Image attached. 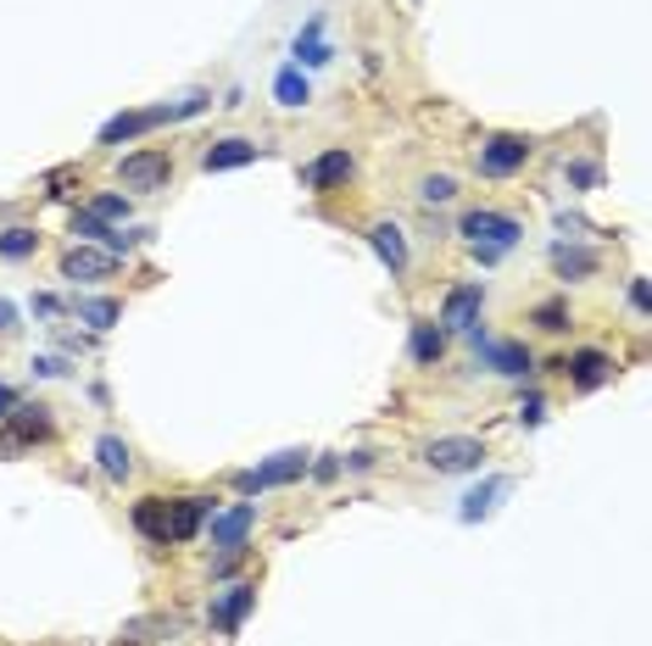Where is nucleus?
I'll return each instance as SVG.
<instances>
[{
  "mask_svg": "<svg viewBox=\"0 0 652 646\" xmlns=\"http://www.w3.org/2000/svg\"><path fill=\"white\" fill-rule=\"evenodd\" d=\"M457 235L475 246V257L491 268V262H502L507 251L519 246V235H525V223L519 218H507V212H491V207H475V212H463V223H457Z\"/></svg>",
  "mask_w": 652,
  "mask_h": 646,
  "instance_id": "nucleus-1",
  "label": "nucleus"
},
{
  "mask_svg": "<svg viewBox=\"0 0 652 646\" xmlns=\"http://www.w3.org/2000/svg\"><path fill=\"white\" fill-rule=\"evenodd\" d=\"M425 463L435 474H480L485 469V440H475V435H435L425 446Z\"/></svg>",
  "mask_w": 652,
  "mask_h": 646,
  "instance_id": "nucleus-2",
  "label": "nucleus"
},
{
  "mask_svg": "<svg viewBox=\"0 0 652 646\" xmlns=\"http://www.w3.org/2000/svg\"><path fill=\"white\" fill-rule=\"evenodd\" d=\"M307 469H312L307 451H279V457H268V463L235 474V490H241V496H262V490H279V485H296Z\"/></svg>",
  "mask_w": 652,
  "mask_h": 646,
  "instance_id": "nucleus-3",
  "label": "nucleus"
},
{
  "mask_svg": "<svg viewBox=\"0 0 652 646\" xmlns=\"http://www.w3.org/2000/svg\"><path fill=\"white\" fill-rule=\"evenodd\" d=\"M51 430H57L51 407L45 401H17L12 419H7V435H0V457H12V451H23L34 440H51Z\"/></svg>",
  "mask_w": 652,
  "mask_h": 646,
  "instance_id": "nucleus-4",
  "label": "nucleus"
},
{
  "mask_svg": "<svg viewBox=\"0 0 652 646\" xmlns=\"http://www.w3.org/2000/svg\"><path fill=\"white\" fill-rule=\"evenodd\" d=\"M530 140H525V134H491V140L480 146V173L485 178H514L525 162H530Z\"/></svg>",
  "mask_w": 652,
  "mask_h": 646,
  "instance_id": "nucleus-5",
  "label": "nucleus"
},
{
  "mask_svg": "<svg viewBox=\"0 0 652 646\" xmlns=\"http://www.w3.org/2000/svg\"><path fill=\"white\" fill-rule=\"evenodd\" d=\"M469 340H475V357H480L485 368H496L502 380H525L530 368H536V362H530V351H525L519 340H491L485 330H469Z\"/></svg>",
  "mask_w": 652,
  "mask_h": 646,
  "instance_id": "nucleus-6",
  "label": "nucleus"
},
{
  "mask_svg": "<svg viewBox=\"0 0 652 646\" xmlns=\"http://www.w3.org/2000/svg\"><path fill=\"white\" fill-rule=\"evenodd\" d=\"M118 178L128 184V190H168L173 157H168V151H134V157L118 162Z\"/></svg>",
  "mask_w": 652,
  "mask_h": 646,
  "instance_id": "nucleus-7",
  "label": "nucleus"
},
{
  "mask_svg": "<svg viewBox=\"0 0 652 646\" xmlns=\"http://www.w3.org/2000/svg\"><path fill=\"white\" fill-rule=\"evenodd\" d=\"M207 519H212V496H179V501H168V546L196 541Z\"/></svg>",
  "mask_w": 652,
  "mask_h": 646,
  "instance_id": "nucleus-8",
  "label": "nucleus"
},
{
  "mask_svg": "<svg viewBox=\"0 0 652 646\" xmlns=\"http://www.w3.org/2000/svg\"><path fill=\"white\" fill-rule=\"evenodd\" d=\"M257 608V585L251 580H241V585H229L218 602H212V613H207V624L218 630V635H235L241 624H246V613Z\"/></svg>",
  "mask_w": 652,
  "mask_h": 646,
  "instance_id": "nucleus-9",
  "label": "nucleus"
},
{
  "mask_svg": "<svg viewBox=\"0 0 652 646\" xmlns=\"http://www.w3.org/2000/svg\"><path fill=\"white\" fill-rule=\"evenodd\" d=\"M352 151H323V157H312L307 167H302V190H312V196H330V190H341V184L352 178Z\"/></svg>",
  "mask_w": 652,
  "mask_h": 646,
  "instance_id": "nucleus-10",
  "label": "nucleus"
},
{
  "mask_svg": "<svg viewBox=\"0 0 652 646\" xmlns=\"http://www.w3.org/2000/svg\"><path fill=\"white\" fill-rule=\"evenodd\" d=\"M480 307H485V285H457L441 301V323L457 335H469V330H480Z\"/></svg>",
  "mask_w": 652,
  "mask_h": 646,
  "instance_id": "nucleus-11",
  "label": "nucleus"
},
{
  "mask_svg": "<svg viewBox=\"0 0 652 646\" xmlns=\"http://www.w3.org/2000/svg\"><path fill=\"white\" fill-rule=\"evenodd\" d=\"M251 524H257V501H235L229 513H212V546L218 551H246Z\"/></svg>",
  "mask_w": 652,
  "mask_h": 646,
  "instance_id": "nucleus-12",
  "label": "nucleus"
},
{
  "mask_svg": "<svg viewBox=\"0 0 652 646\" xmlns=\"http://www.w3.org/2000/svg\"><path fill=\"white\" fill-rule=\"evenodd\" d=\"M557 374H569V385L575 390H596V385H608V374H614V357L608 351H575V357H564L557 362Z\"/></svg>",
  "mask_w": 652,
  "mask_h": 646,
  "instance_id": "nucleus-13",
  "label": "nucleus"
},
{
  "mask_svg": "<svg viewBox=\"0 0 652 646\" xmlns=\"http://www.w3.org/2000/svg\"><path fill=\"white\" fill-rule=\"evenodd\" d=\"M168 123V107H146V112H118L112 123H101V146H118V140H139Z\"/></svg>",
  "mask_w": 652,
  "mask_h": 646,
  "instance_id": "nucleus-14",
  "label": "nucleus"
},
{
  "mask_svg": "<svg viewBox=\"0 0 652 646\" xmlns=\"http://www.w3.org/2000/svg\"><path fill=\"white\" fill-rule=\"evenodd\" d=\"M118 273V257L112 251H96V246H73L67 257H62V279H112Z\"/></svg>",
  "mask_w": 652,
  "mask_h": 646,
  "instance_id": "nucleus-15",
  "label": "nucleus"
},
{
  "mask_svg": "<svg viewBox=\"0 0 652 646\" xmlns=\"http://www.w3.org/2000/svg\"><path fill=\"white\" fill-rule=\"evenodd\" d=\"M514 490V480H502V474H491V480H480L469 496H463V507H457V519L463 524H480V519H491L496 513V501Z\"/></svg>",
  "mask_w": 652,
  "mask_h": 646,
  "instance_id": "nucleus-16",
  "label": "nucleus"
},
{
  "mask_svg": "<svg viewBox=\"0 0 652 646\" xmlns=\"http://www.w3.org/2000/svg\"><path fill=\"white\" fill-rule=\"evenodd\" d=\"M257 157H262L257 140H241V134H229V140H218V146L201 151V167H207V173H229V167H246V162H257Z\"/></svg>",
  "mask_w": 652,
  "mask_h": 646,
  "instance_id": "nucleus-17",
  "label": "nucleus"
},
{
  "mask_svg": "<svg viewBox=\"0 0 652 646\" xmlns=\"http://www.w3.org/2000/svg\"><path fill=\"white\" fill-rule=\"evenodd\" d=\"M368 246L380 251V262L391 268V279H402V273H407V240H402V228L391 218H380L374 228H368Z\"/></svg>",
  "mask_w": 652,
  "mask_h": 646,
  "instance_id": "nucleus-18",
  "label": "nucleus"
},
{
  "mask_svg": "<svg viewBox=\"0 0 652 646\" xmlns=\"http://www.w3.org/2000/svg\"><path fill=\"white\" fill-rule=\"evenodd\" d=\"M128 519L151 546H168V496H139Z\"/></svg>",
  "mask_w": 652,
  "mask_h": 646,
  "instance_id": "nucleus-19",
  "label": "nucleus"
},
{
  "mask_svg": "<svg viewBox=\"0 0 652 646\" xmlns=\"http://www.w3.org/2000/svg\"><path fill=\"white\" fill-rule=\"evenodd\" d=\"M596 251H586V246H564V240H557L552 246V268H557V279H591V273H596Z\"/></svg>",
  "mask_w": 652,
  "mask_h": 646,
  "instance_id": "nucleus-20",
  "label": "nucleus"
},
{
  "mask_svg": "<svg viewBox=\"0 0 652 646\" xmlns=\"http://www.w3.org/2000/svg\"><path fill=\"white\" fill-rule=\"evenodd\" d=\"M413 362L418 368H435L446 357V330H435V323H413V340H407Z\"/></svg>",
  "mask_w": 652,
  "mask_h": 646,
  "instance_id": "nucleus-21",
  "label": "nucleus"
},
{
  "mask_svg": "<svg viewBox=\"0 0 652 646\" xmlns=\"http://www.w3.org/2000/svg\"><path fill=\"white\" fill-rule=\"evenodd\" d=\"M96 463H101L107 480H128V474H134V451H128V440L101 435V440H96Z\"/></svg>",
  "mask_w": 652,
  "mask_h": 646,
  "instance_id": "nucleus-22",
  "label": "nucleus"
},
{
  "mask_svg": "<svg viewBox=\"0 0 652 646\" xmlns=\"http://www.w3.org/2000/svg\"><path fill=\"white\" fill-rule=\"evenodd\" d=\"M318 34H323V17H307V28L296 34V67H323V62L335 57V51H330V45H323Z\"/></svg>",
  "mask_w": 652,
  "mask_h": 646,
  "instance_id": "nucleus-23",
  "label": "nucleus"
},
{
  "mask_svg": "<svg viewBox=\"0 0 652 646\" xmlns=\"http://www.w3.org/2000/svg\"><path fill=\"white\" fill-rule=\"evenodd\" d=\"M73 312H78V323H89V330H112V323L123 318V307L112 301V296H84V301H73Z\"/></svg>",
  "mask_w": 652,
  "mask_h": 646,
  "instance_id": "nucleus-24",
  "label": "nucleus"
},
{
  "mask_svg": "<svg viewBox=\"0 0 652 646\" xmlns=\"http://www.w3.org/2000/svg\"><path fill=\"white\" fill-rule=\"evenodd\" d=\"M34 251H39V228H28V223L0 228V257H7V262H28Z\"/></svg>",
  "mask_w": 652,
  "mask_h": 646,
  "instance_id": "nucleus-25",
  "label": "nucleus"
},
{
  "mask_svg": "<svg viewBox=\"0 0 652 646\" xmlns=\"http://www.w3.org/2000/svg\"><path fill=\"white\" fill-rule=\"evenodd\" d=\"M273 96H279V107H307L312 89H307L302 67H285V73H279V78H273Z\"/></svg>",
  "mask_w": 652,
  "mask_h": 646,
  "instance_id": "nucleus-26",
  "label": "nucleus"
},
{
  "mask_svg": "<svg viewBox=\"0 0 652 646\" xmlns=\"http://www.w3.org/2000/svg\"><path fill=\"white\" fill-rule=\"evenodd\" d=\"M457 196V178L452 173H430V178H418V201L425 207H446Z\"/></svg>",
  "mask_w": 652,
  "mask_h": 646,
  "instance_id": "nucleus-27",
  "label": "nucleus"
},
{
  "mask_svg": "<svg viewBox=\"0 0 652 646\" xmlns=\"http://www.w3.org/2000/svg\"><path fill=\"white\" fill-rule=\"evenodd\" d=\"M530 323H536V330H546V335H564L569 330V301H541L530 312Z\"/></svg>",
  "mask_w": 652,
  "mask_h": 646,
  "instance_id": "nucleus-28",
  "label": "nucleus"
},
{
  "mask_svg": "<svg viewBox=\"0 0 652 646\" xmlns=\"http://www.w3.org/2000/svg\"><path fill=\"white\" fill-rule=\"evenodd\" d=\"M84 212H96L101 223H128V212H134V207H128V196H96Z\"/></svg>",
  "mask_w": 652,
  "mask_h": 646,
  "instance_id": "nucleus-29",
  "label": "nucleus"
},
{
  "mask_svg": "<svg viewBox=\"0 0 652 646\" xmlns=\"http://www.w3.org/2000/svg\"><path fill=\"white\" fill-rule=\"evenodd\" d=\"M564 178L575 184V190H596V178H602V173H596V162H569Z\"/></svg>",
  "mask_w": 652,
  "mask_h": 646,
  "instance_id": "nucleus-30",
  "label": "nucleus"
},
{
  "mask_svg": "<svg viewBox=\"0 0 652 646\" xmlns=\"http://www.w3.org/2000/svg\"><path fill=\"white\" fill-rule=\"evenodd\" d=\"M34 374H39V380H62L67 362H62V357H34Z\"/></svg>",
  "mask_w": 652,
  "mask_h": 646,
  "instance_id": "nucleus-31",
  "label": "nucleus"
},
{
  "mask_svg": "<svg viewBox=\"0 0 652 646\" xmlns=\"http://www.w3.org/2000/svg\"><path fill=\"white\" fill-rule=\"evenodd\" d=\"M630 307H636V312H652V290H647V279H641V273L630 279Z\"/></svg>",
  "mask_w": 652,
  "mask_h": 646,
  "instance_id": "nucleus-32",
  "label": "nucleus"
},
{
  "mask_svg": "<svg viewBox=\"0 0 652 646\" xmlns=\"http://www.w3.org/2000/svg\"><path fill=\"white\" fill-rule=\"evenodd\" d=\"M546 419V401L541 396H525V407H519V424H541Z\"/></svg>",
  "mask_w": 652,
  "mask_h": 646,
  "instance_id": "nucleus-33",
  "label": "nucleus"
},
{
  "mask_svg": "<svg viewBox=\"0 0 652 646\" xmlns=\"http://www.w3.org/2000/svg\"><path fill=\"white\" fill-rule=\"evenodd\" d=\"M12 330H17V307L0 301V335H12Z\"/></svg>",
  "mask_w": 652,
  "mask_h": 646,
  "instance_id": "nucleus-34",
  "label": "nucleus"
},
{
  "mask_svg": "<svg viewBox=\"0 0 652 646\" xmlns=\"http://www.w3.org/2000/svg\"><path fill=\"white\" fill-rule=\"evenodd\" d=\"M12 407H17V390H12V385H0V424L12 419Z\"/></svg>",
  "mask_w": 652,
  "mask_h": 646,
  "instance_id": "nucleus-35",
  "label": "nucleus"
},
{
  "mask_svg": "<svg viewBox=\"0 0 652 646\" xmlns=\"http://www.w3.org/2000/svg\"><path fill=\"white\" fill-rule=\"evenodd\" d=\"M34 312H39V318H57L62 301H57V296H34Z\"/></svg>",
  "mask_w": 652,
  "mask_h": 646,
  "instance_id": "nucleus-36",
  "label": "nucleus"
},
{
  "mask_svg": "<svg viewBox=\"0 0 652 646\" xmlns=\"http://www.w3.org/2000/svg\"><path fill=\"white\" fill-rule=\"evenodd\" d=\"M312 474H318V480H335V474H341V457H323V463H312Z\"/></svg>",
  "mask_w": 652,
  "mask_h": 646,
  "instance_id": "nucleus-37",
  "label": "nucleus"
}]
</instances>
